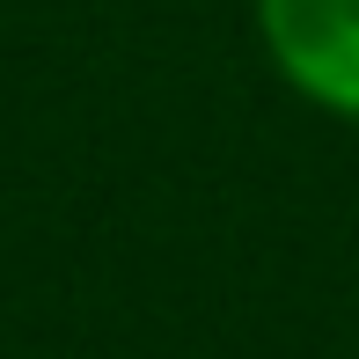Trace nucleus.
Returning a JSON list of instances; mask_svg holds the SVG:
<instances>
[{
  "label": "nucleus",
  "instance_id": "nucleus-1",
  "mask_svg": "<svg viewBox=\"0 0 359 359\" xmlns=\"http://www.w3.org/2000/svg\"><path fill=\"white\" fill-rule=\"evenodd\" d=\"M250 29L308 110L359 125V0H250Z\"/></svg>",
  "mask_w": 359,
  "mask_h": 359
}]
</instances>
